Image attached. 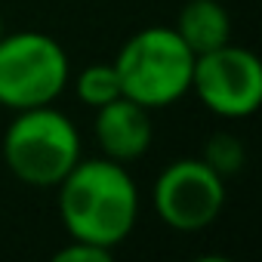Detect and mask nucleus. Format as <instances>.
Segmentation results:
<instances>
[{
    "instance_id": "f257e3e1",
    "label": "nucleus",
    "mask_w": 262,
    "mask_h": 262,
    "mask_svg": "<svg viewBox=\"0 0 262 262\" xmlns=\"http://www.w3.org/2000/svg\"><path fill=\"white\" fill-rule=\"evenodd\" d=\"M56 188L62 225L74 241L114 253L133 234L139 219V188L126 164L111 158H80Z\"/></svg>"
},
{
    "instance_id": "f03ea898",
    "label": "nucleus",
    "mask_w": 262,
    "mask_h": 262,
    "mask_svg": "<svg viewBox=\"0 0 262 262\" xmlns=\"http://www.w3.org/2000/svg\"><path fill=\"white\" fill-rule=\"evenodd\" d=\"M7 170L31 188H56L80 155V133L53 105L16 111L0 145Z\"/></svg>"
},
{
    "instance_id": "7ed1b4c3",
    "label": "nucleus",
    "mask_w": 262,
    "mask_h": 262,
    "mask_svg": "<svg viewBox=\"0 0 262 262\" xmlns=\"http://www.w3.org/2000/svg\"><path fill=\"white\" fill-rule=\"evenodd\" d=\"M120 93L145 108H167L191 90L194 53L164 25L142 28L129 37L114 59Z\"/></svg>"
},
{
    "instance_id": "20e7f679",
    "label": "nucleus",
    "mask_w": 262,
    "mask_h": 262,
    "mask_svg": "<svg viewBox=\"0 0 262 262\" xmlns=\"http://www.w3.org/2000/svg\"><path fill=\"white\" fill-rule=\"evenodd\" d=\"M71 62L65 47L40 31H16L0 37V105L25 111L53 105L68 86Z\"/></svg>"
},
{
    "instance_id": "39448f33",
    "label": "nucleus",
    "mask_w": 262,
    "mask_h": 262,
    "mask_svg": "<svg viewBox=\"0 0 262 262\" xmlns=\"http://www.w3.org/2000/svg\"><path fill=\"white\" fill-rule=\"evenodd\" d=\"M151 204L170 228L204 231L225 207V179L204 158H179L158 173Z\"/></svg>"
},
{
    "instance_id": "423d86ee",
    "label": "nucleus",
    "mask_w": 262,
    "mask_h": 262,
    "mask_svg": "<svg viewBox=\"0 0 262 262\" xmlns=\"http://www.w3.org/2000/svg\"><path fill=\"white\" fill-rule=\"evenodd\" d=\"M191 90L207 111L241 120L262 105V62L256 53L237 43L194 56Z\"/></svg>"
},
{
    "instance_id": "0eeeda50",
    "label": "nucleus",
    "mask_w": 262,
    "mask_h": 262,
    "mask_svg": "<svg viewBox=\"0 0 262 262\" xmlns=\"http://www.w3.org/2000/svg\"><path fill=\"white\" fill-rule=\"evenodd\" d=\"M96 142L105 158L117 164L139 161L155 139V123H151V108L117 96L108 105L96 108Z\"/></svg>"
},
{
    "instance_id": "6e6552de",
    "label": "nucleus",
    "mask_w": 262,
    "mask_h": 262,
    "mask_svg": "<svg viewBox=\"0 0 262 262\" xmlns=\"http://www.w3.org/2000/svg\"><path fill=\"white\" fill-rule=\"evenodd\" d=\"M173 31L194 56L231 43V19L219 0H188L176 16Z\"/></svg>"
},
{
    "instance_id": "1a4fd4ad",
    "label": "nucleus",
    "mask_w": 262,
    "mask_h": 262,
    "mask_svg": "<svg viewBox=\"0 0 262 262\" xmlns=\"http://www.w3.org/2000/svg\"><path fill=\"white\" fill-rule=\"evenodd\" d=\"M74 93H77V99H80L83 105H90V108H102V105H108L111 99L123 96V93H120V77H117L114 62H93V65H86V68L77 74V80H74Z\"/></svg>"
},
{
    "instance_id": "9d476101",
    "label": "nucleus",
    "mask_w": 262,
    "mask_h": 262,
    "mask_svg": "<svg viewBox=\"0 0 262 262\" xmlns=\"http://www.w3.org/2000/svg\"><path fill=\"white\" fill-rule=\"evenodd\" d=\"M201 158L225 179V176H231V173H237V170L244 167V145H241V139L231 136V133H213V136L207 139Z\"/></svg>"
},
{
    "instance_id": "9b49d317",
    "label": "nucleus",
    "mask_w": 262,
    "mask_h": 262,
    "mask_svg": "<svg viewBox=\"0 0 262 262\" xmlns=\"http://www.w3.org/2000/svg\"><path fill=\"white\" fill-rule=\"evenodd\" d=\"M111 256L114 253L105 250V247H96V244H86V241H74L71 237V244L62 247L53 259L56 262H108Z\"/></svg>"
},
{
    "instance_id": "f8f14e48",
    "label": "nucleus",
    "mask_w": 262,
    "mask_h": 262,
    "mask_svg": "<svg viewBox=\"0 0 262 262\" xmlns=\"http://www.w3.org/2000/svg\"><path fill=\"white\" fill-rule=\"evenodd\" d=\"M0 37H4V16H0Z\"/></svg>"
}]
</instances>
